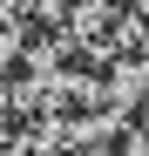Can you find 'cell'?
Here are the masks:
<instances>
[{"label":"cell","mask_w":149,"mask_h":156,"mask_svg":"<svg viewBox=\"0 0 149 156\" xmlns=\"http://www.w3.org/2000/svg\"><path fill=\"white\" fill-rule=\"evenodd\" d=\"M68 7V0H34V14H61Z\"/></svg>","instance_id":"cell-1"}]
</instances>
